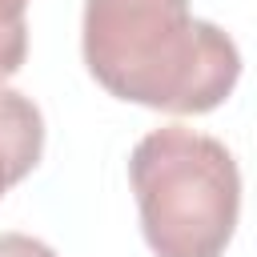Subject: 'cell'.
Listing matches in <instances>:
<instances>
[{"mask_svg":"<svg viewBox=\"0 0 257 257\" xmlns=\"http://www.w3.org/2000/svg\"><path fill=\"white\" fill-rule=\"evenodd\" d=\"M80 52L104 92L177 116L213 112L241 76L233 36L189 0H84Z\"/></svg>","mask_w":257,"mask_h":257,"instance_id":"1","label":"cell"},{"mask_svg":"<svg viewBox=\"0 0 257 257\" xmlns=\"http://www.w3.org/2000/svg\"><path fill=\"white\" fill-rule=\"evenodd\" d=\"M128 185L157 257H221L233 241L241 173L217 137L185 124L153 128L128 157Z\"/></svg>","mask_w":257,"mask_h":257,"instance_id":"2","label":"cell"},{"mask_svg":"<svg viewBox=\"0 0 257 257\" xmlns=\"http://www.w3.org/2000/svg\"><path fill=\"white\" fill-rule=\"evenodd\" d=\"M44 153V116L32 96L0 84V197L20 185Z\"/></svg>","mask_w":257,"mask_h":257,"instance_id":"3","label":"cell"},{"mask_svg":"<svg viewBox=\"0 0 257 257\" xmlns=\"http://www.w3.org/2000/svg\"><path fill=\"white\" fill-rule=\"evenodd\" d=\"M28 0H0V84L20 72L28 56Z\"/></svg>","mask_w":257,"mask_h":257,"instance_id":"4","label":"cell"},{"mask_svg":"<svg viewBox=\"0 0 257 257\" xmlns=\"http://www.w3.org/2000/svg\"><path fill=\"white\" fill-rule=\"evenodd\" d=\"M0 257H56V253L28 233H0Z\"/></svg>","mask_w":257,"mask_h":257,"instance_id":"5","label":"cell"}]
</instances>
